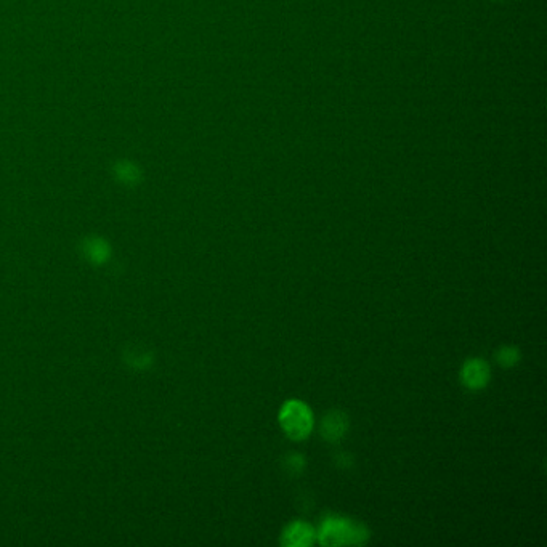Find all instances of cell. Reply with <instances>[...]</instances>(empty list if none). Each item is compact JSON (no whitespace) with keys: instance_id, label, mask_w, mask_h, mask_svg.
Masks as SVG:
<instances>
[{"instance_id":"obj_2","label":"cell","mask_w":547,"mask_h":547,"mask_svg":"<svg viewBox=\"0 0 547 547\" xmlns=\"http://www.w3.org/2000/svg\"><path fill=\"white\" fill-rule=\"evenodd\" d=\"M280 424L287 437L302 440L310 435L313 429V416L310 408L299 400H291L281 408Z\"/></svg>"},{"instance_id":"obj_8","label":"cell","mask_w":547,"mask_h":547,"mask_svg":"<svg viewBox=\"0 0 547 547\" xmlns=\"http://www.w3.org/2000/svg\"><path fill=\"white\" fill-rule=\"evenodd\" d=\"M520 360V355H519V350L514 349V347H504L499 350L498 354V361L501 366L504 368H512L515 363H517Z\"/></svg>"},{"instance_id":"obj_4","label":"cell","mask_w":547,"mask_h":547,"mask_svg":"<svg viewBox=\"0 0 547 547\" xmlns=\"http://www.w3.org/2000/svg\"><path fill=\"white\" fill-rule=\"evenodd\" d=\"M317 538L315 530L304 521H294L292 525L287 526V530L282 534V544L285 546H295L304 547L310 546Z\"/></svg>"},{"instance_id":"obj_1","label":"cell","mask_w":547,"mask_h":547,"mask_svg":"<svg viewBox=\"0 0 547 547\" xmlns=\"http://www.w3.org/2000/svg\"><path fill=\"white\" fill-rule=\"evenodd\" d=\"M319 543L324 546L363 544L368 539L366 528L342 517H328L318 530Z\"/></svg>"},{"instance_id":"obj_6","label":"cell","mask_w":547,"mask_h":547,"mask_svg":"<svg viewBox=\"0 0 547 547\" xmlns=\"http://www.w3.org/2000/svg\"><path fill=\"white\" fill-rule=\"evenodd\" d=\"M83 250L87 259L93 263L106 262L111 253L108 243L102 240V238H89V240H85L83 244Z\"/></svg>"},{"instance_id":"obj_3","label":"cell","mask_w":547,"mask_h":547,"mask_svg":"<svg viewBox=\"0 0 547 547\" xmlns=\"http://www.w3.org/2000/svg\"><path fill=\"white\" fill-rule=\"evenodd\" d=\"M461 379H462V383L465 387H469L472 390L483 388L489 381L488 363L483 361V360H479V358L469 360L462 366Z\"/></svg>"},{"instance_id":"obj_5","label":"cell","mask_w":547,"mask_h":547,"mask_svg":"<svg viewBox=\"0 0 547 547\" xmlns=\"http://www.w3.org/2000/svg\"><path fill=\"white\" fill-rule=\"evenodd\" d=\"M345 430H347V418H345V414L332 411L323 419L322 433L328 442H337V440H341Z\"/></svg>"},{"instance_id":"obj_7","label":"cell","mask_w":547,"mask_h":547,"mask_svg":"<svg viewBox=\"0 0 547 547\" xmlns=\"http://www.w3.org/2000/svg\"><path fill=\"white\" fill-rule=\"evenodd\" d=\"M116 175L122 184H127V185H134L140 180V171H138V167L135 164H132L130 161L119 162L116 166Z\"/></svg>"}]
</instances>
